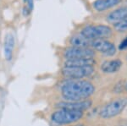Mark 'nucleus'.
I'll return each mask as SVG.
<instances>
[{
  "mask_svg": "<svg viewBox=\"0 0 127 126\" xmlns=\"http://www.w3.org/2000/svg\"><path fill=\"white\" fill-rule=\"evenodd\" d=\"M95 91L93 83L85 80H69L63 85L61 94L66 101L87 100Z\"/></svg>",
  "mask_w": 127,
  "mask_h": 126,
  "instance_id": "1",
  "label": "nucleus"
},
{
  "mask_svg": "<svg viewBox=\"0 0 127 126\" xmlns=\"http://www.w3.org/2000/svg\"><path fill=\"white\" fill-rule=\"evenodd\" d=\"M126 106L127 97H119L109 101L102 107L99 114L103 119H111L120 114Z\"/></svg>",
  "mask_w": 127,
  "mask_h": 126,
  "instance_id": "2",
  "label": "nucleus"
},
{
  "mask_svg": "<svg viewBox=\"0 0 127 126\" xmlns=\"http://www.w3.org/2000/svg\"><path fill=\"white\" fill-rule=\"evenodd\" d=\"M113 30L110 26L105 25H87L81 30V34L87 39L93 41L95 39H105L112 36Z\"/></svg>",
  "mask_w": 127,
  "mask_h": 126,
  "instance_id": "3",
  "label": "nucleus"
},
{
  "mask_svg": "<svg viewBox=\"0 0 127 126\" xmlns=\"http://www.w3.org/2000/svg\"><path fill=\"white\" fill-rule=\"evenodd\" d=\"M83 112L68 109H59L52 114V120L57 125H69L81 120L83 118Z\"/></svg>",
  "mask_w": 127,
  "mask_h": 126,
  "instance_id": "4",
  "label": "nucleus"
},
{
  "mask_svg": "<svg viewBox=\"0 0 127 126\" xmlns=\"http://www.w3.org/2000/svg\"><path fill=\"white\" fill-rule=\"evenodd\" d=\"M94 73L93 66L82 67H64L62 74L69 80H81L85 77H89Z\"/></svg>",
  "mask_w": 127,
  "mask_h": 126,
  "instance_id": "5",
  "label": "nucleus"
},
{
  "mask_svg": "<svg viewBox=\"0 0 127 126\" xmlns=\"http://www.w3.org/2000/svg\"><path fill=\"white\" fill-rule=\"evenodd\" d=\"M95 52L90 48H68L64 52V57L66 60L78 58H93Z\"/></svg>",
  "mask_w": 127,
  "mask_h": 126,
  "instance_id": "6",
  "label": "nucleus"
},
{
  "mask_svg": "<svg viewBox=\"0 0 127 126\" xmlns=\"http://www.w3.org/2000/svg\"><path fill=\"white\" fill-rule=\"evenodd\" d=\"M91 47L93 50L101 52L106 56L111 57L116 53V47L111 42L105 39H95L91 42Z\"/></svg>",
  "mask_w": 127,
  "mask_h": 126,
  "instance_id": "7",
  "label": "nucleus"
},
{
  "mask_svg": "<svg viewBox=\"0 0 127 126\" xmlns=\"http://www.w3.org/2000/svg\"><path fill=\"white\" fill-rule=\"evenodd\" d=\"M93 104L91 100H83V101H61L57 104V107L59 109H68L74 111H85L90 108Z\"/></svg>",
  "mask_w": 127,
  "mask_h": 126,
  "instance_id": "8",
  "label": "nucleus"
},
{
  "mask_svg": "<svg viewBox=\"0 0 127 126\" xmlns=\"http://www.w3.org/2000/svg\"><path fill=\"white\" fill-rule=\"evenodd\" d=\"M127 20V6L114 10L107 15V20L110 23H116Z\"/></svg>",
  "mask_w": 127,
  "mask_h": 126,
  "instance_id": "9",
  "label": "nucleus"
},
{
  "mask_svg": "<svg viewBox=\"0 0 127 126\" xmlns=\"http://www.w3.org/2000/svg\"><path fill=\"white\" fill-rule=\"evenodd\" d=\"M122 66V61L120 59H113L104 61L101 64V70L106 74H114L118 72Z\"/></svg>",
  "mask_w": 127,
  "mask_h": 126,
  "instance_id": "10",
  "label": "nucleus"
},
{
  "mask_svg": "<svg viewBox=\"0 0 127 126\" xmlns=\"http://www.w3.org/2000/svg\"><path fill=\"white\" fill-rule=\"evenodd\" d=\"M15 36L12 35L11 33H8L5 36L4 39V56L6 60L10 61L13 57V52L15 48Z\"/></svg>",
  "mask_w": 127,
  "mask_h": 126,
  "instance_id": "11",
  "label": "nucleus"
},
{
  "mask_svg": "<svg viewBox=\"0 0 127 126\" xmlns=\"http://www.w3.org/2000/svg\"><path fill=\"white\" fill-rule=\"evenodd\" d=\"M91 42V40L87 39L81 33L74 35L69 40L71 47H74V48H90Z\"/></svg>",
  "mask_w": 127,
  "mask_h": 126,
  "instance_id": "12",
  "label": "nucleus"
},
{
  "mask_svg": "<svg viewBox=\"0 0 127 126\" xmlns=\"http://www.w3.org/2000/svg\"><path fill=\"white\" fill-rule=\"evenodd\" d=\"M121 1L122 0H96L93 3V8L97 11L102 12L114 7Z\"/></svg>",
  "mask_w": 127,
  "mask_h": 126,
  "instance_id": "13",
  "label": "nucleus"
},
{
  "mask_svg": "<svg viewBox=\"0 0 127 126\" xmlns=\"http://www.w3.org/2000/svg\"><path fill=\"white\" fill-rule=\"evenodd\" d=\"M96 64L94 58H78V59L66 60L64 63L65 67H82L93 66Z\"/></svg>",
  "mask_w": 127,
  "mask_h": 126,
  "instance_id": "14",
  "label": "nucleus"
},
{
  "mask_svg": "<svg viewBox=\"0 0 127 126\" xmlns=\"http://www.w3.org/2000/svg\"><path fill=\"white\" fill-rule=\"evenodd\" d=\"M114 28L118 32L127 31V20L114 23Z\"/></svg>",
  "mask_w": 127,
  "mask_h": 126,
  "instance_id": "15",
  "label": "nucleus"
},
{
  "mask_svg": "<svg viewBox=\"0 0 127 126\" xmlns=\"http://www.w3.org/2000/svg\"><path fill=\"white\" fill-rule=\"evenodd\" d=\"M119 48H120V50H124V49H126V48H127V36L120 42V46H119Z\"/></svg>",
  "mask_w": 127,
  "mask_h": 126,
  "instance_id": "16",
  "label": "nucleus"
},
{
  "mask_svg": "<svg viewBox=\"0 0 127 126\" xmlns=\"http://www.w3.org/2000/svg\"><path fill=\"white\" fill-rule=\"evenodd\" d=\"M26 3H27V8L30 9V11H32L34 8V0H27Z\"/></svg>",
  "mask_w": 127,
  "mask_h": 126,
  "instance_id": "17",
  "label": "nucleus"
},
{
  "mask_svg": "<svg viewBox=\"0 0 127 126\" xmlns=\"http://www.w3.org/2000/svg\"><path fill=\"white\" fill-rule=\"evenodd\" d=\"M30 12H31V11H30V9H28L27 7H25L24 9H23V15H24L27 16V15L30 14Z\"/></svg>",
  "mask_w": 127,
  "mask_h": 126,
  "instance_id": "18",
  "label": "nucleus"
},
{
  "mask_svg": "<svg viewBox=\"0 0 127 126\" xmlns=\"http://www.w3.org/2000/svg\"><path fill=\"white\" fill-rule=\"evenodd\" d=\"M125 90H126V92H127V81H126V84H125Z\"/></svg>",
  "mask_w": 127,
  "mask_h": 126,
  "instance_id": "19",
  "label": "nucleus"
},
{
  "mask_svg": "<svg viewBox=\"0 0 127 126\" xmlns=\"http://www.w3.org/2000/svg\"><path fill=\"white\" fill-rule=\"evenodd\" d=\"M74 126H85L84 125H74Z\"/></svg>",
  "mask_w": 127,
  "mask_h": 126,
  "instance_id": "20",
  "label": "nucleus"
},
{
  "mask_svg": "<svg viewBox=\"0 0 127 126\" xmlns=\"http://www.w3.org/2000/svg\"><path fill=\"white\" fill-rule=\"evenodd\" d=\"M26 1H27V0H24V2H26Z\"/></svg>",
  "mask_w": 127,
  "mask_h": 126,
  "instance_id": "21",
  "label": "nucleus"
}]
</instances>
